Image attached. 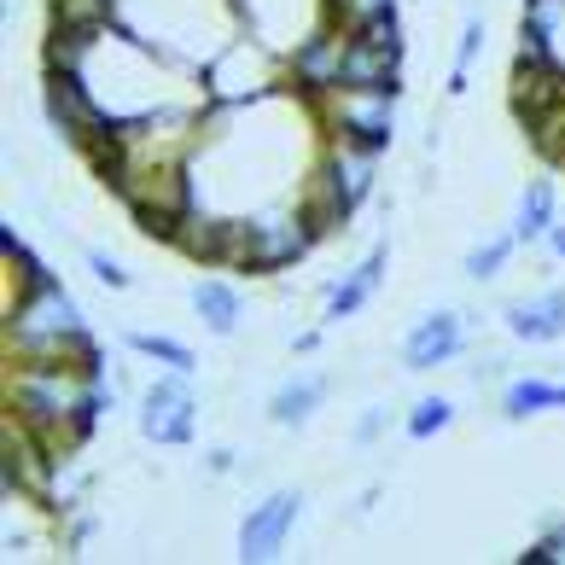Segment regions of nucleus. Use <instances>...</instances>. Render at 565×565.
I'll return each instance as SVG.
<instances>
[{"label": "nucleus", "mask_w": 565, "mask_h": 565, "mask_svg": "<svg viewBox=\"0 0 565 565\" xmlns=\"http://www.w3.org/2000/svg\"><path fill=\"white\" fill-rule=\"evenodd\" d=\"M321 234L309 227L303 211H263V216H245L239 222V263L245 268H286L309 257V245Z\"/></svg>", "instance_id": "f257e3e1"}, {"label": "nucleus", "mask_w": 565, "mask_h": 565, "mask_svg": "<svg viewBox=\"0 0 565 565\" xmlns=\"http://www.w3.org/2000/svg\"><path fill=\"white\" fill-rule=\"evenodd\" d=\"M193 426H199V403L186 391V373L170 367V380L146 385V396H140V437L175 449V444H193Z\"/></svg>", "instance_id": "f03ea898"}, {"label": "nucleus", "mask_w": 565, "mask_h": 565, "mask_svg": "<svg viewBox=\"0 0 565 565\" xmlns=\"http://www.w3.org/2000/svg\"><path fill=\"white\" fill-rule=\"evenodd\" d=\"M332 122L355 146L385 152L396 135V94L391 88H332Z\"/></svg>", "instance_id": "7ed1b4c3"}, {"label": "nucleus", "mask_w": 565, "mask_h": 565, "mask_svg": "<svg viewBox=\"0 0 565 565\" xmlns=\"http://www.w3.org/2000/svg\"><path fill=\"white\" fill-rule=\"evenodd\" d=\"M298 513H303L298 490H275L268 501H257V508L245 513V525H239V559H275L286 548L291 525H298Z\"/></svg>", "instance_id": "20e7f679"}, {"label": "nucleus", "mask_w": 565, "mask_h": 565, "mask_svg": "<svg viewBox=\"0 0 565 565\" xmlns=\"http://www.w3.org/2000/svg\"><path fill=\"white\" fill-rule=\"evenodd\" d=\"M460 344H467V327H460V316H455V309H431V316H420V321H414V332H408L403 367H408V373H431V367L455 362Z\"/></svg>", "instance_id": "39448f33"}, {"label": "nucleus", "mask_w": 565, "mask_h": 565, "mask_svg": "<svg viewBox=\"0 0 565 565\" xmlns=\"http://www.w3.org/2000/svg\"><path fill=\"white\" fill-rule=\"evenodd\" d=\"M373 170H380V152H373V146H355V140H339L321 163V175H327L332 193L344 199V211H355V204L373 193Z\"/></svg>", "instance_id": "423d86ee"}, {"label": "nucleus", "mask_w": 565, "mask_h": 565, "mask_svg": "<svg viewBox=\"0 0 565 565\" xmlns=\"http://www.w3.org/2000/svg\"><path fill=\"white\" fill-rule=\"evenodd\" d=\"M344 41H350V35L316 30L309 41H298V47H291V71H298V82H303L309 94H332V88H339V71H344Z\"/></svg>", "instance_id": "0eeeda50"}, {"label": "nucleus", "mask_w": 565, "mask_h": 565, "mask_svg": "<svg viewBox=\"0 0 565 565\" xmlns=\"http://www.w3.org/2000/svg\"><path fill=\"white\" fill-rule=\"evenodd\" d=\"M385 263H391V250L385 245H373L362 263L350 268V275L339 280L327 291V321H344V316H355V309H362L373 291H380V280H385Z\"/></svg>", "instance_id": "6e6552de"}, {"label": "nucleus", "mask_w": 565, "mask_h": 565, "mask_svg": "<svg viewBox=\"0 0 565 565\" xmlns=\"http://www.w3.org/2000/svg\"><path fill=\"white\" fill-rule=\"evenodd\" d=\"M508 332L519 344L565 339V291H548V298H531V303H508Z\"/></svg>", "instance_id": "1a4fd4ad"}, {"label": "nucleus", "mask_w": 565, "mask_h": 565, "mask_svg": "<svg viewBox=\"0 0 565 565\" xmlns=\"http://www.w3.org/2000/svg\"><path fill=\"white\" fill-rule=\"evenodd\" d=\"M327 391H332L327 373H298V380H286L275 396H268V420L275 426H303L309 414L327 403Z\"/></svg>", "instance_id": "9d476101"}, {"label": "nucleus", "mask_w": 565, "mask_h": 565, "mask_svg": "<svg viewBox=\"0 0 565 565\" xmlns=\"http://www.w3.org/2000/svg\"><path fill=\"white\" fill-rule=\"evenodd\" d=\"M193 309H199V321L216 332V339H227V332L239 327V316H245V298L227 280H199L193 286Z\"/></svg>", "instance_id": "9b49d317"}, {"label": "nucleus", "mask_w": 565, "mask_h": 565, "mask_svg": "<svg viewBox=\"0 0 565 565\" xmlns=\"http://www.w3.org/2000/svg\"><path fill=\"white\" fill-rule=\"evenodd\" d=\"M548 227H554V181H531L525 199H519L513 234H519V245H531V239H548Z\"/></svg>", "instance_id": "f8f14e48"}, {"label": "nucleus", "mask_w": 565, "mask_h": 565, "mask_svg": "<svg viewBox=\"0 0 565 565\" xmlns=\"http://www.w3.org/2000/svg\"><path fill=\"white\" fill-rule=\"evenodd\" d=\"M508 420H531L542 408H565V385H548V380H513L508 396H501Z\"/></svg>", "instance_id": "ddd939ff"}, {"label": "nucleus", "mask_w": 565, "mask_h": 565, "mask_svg": "<svg viewBox=\"0 0 565 565\" xmlns=\"http://www.w3.org/2000/svg\"><path fill=\"white\" fill-rule=\"evenodd\" d=\"M350 41H362V47H380V53H396L403 58V18H396V7L362 18V24H350Z\"/></svg>", "instance_id": "4468645a"}, {"label": "nucleus", "mask_w": 565, "mask_h": 565, "mask_svg": "<svg viewBox=\"0 0 565 565\" xmlns=\"http://www.w3.org/2000/svg\"><path fill=\"white\" fill-rule=\"evenodd\" d=\"M129 344H135L140 355H152V362L175 367V373H193V367H199V355L186 350L181 339H163V332H129Z\"/></svg>", "instance_id": "2eb2a0df"}, {"label": "nucleus", "mask_w": 565, "mask_h": 565, "mask_svg": "<svg viewBox=\"0 0 565 565\" xmlns=\"http://www.w3.org/2000/svg\"><path fill=\"white\" fill-rule=\"evenodd\" d=\"M519 250V234H501V239H484L467 250V280H495L501 268H508V257Z\"/></svg>", "instance_id": "dca6fc26"}, {"label": "nucleus", "mask_w": 565, "mask_h": 565, "mask_svg": "<svg viewBox=\"0 0 565 565\" xmlns=\"http://www.w3.org/2000/svg\"><path fill=\"white\" fill-rule=\"evenodd\" d=\"M449 420H455V408L444 403V396H420L414 414H408V437H414V444H426V437H437Z\"/></svg>", "instance_id": "f3484780"}, {"label": "nucleus", "mask_w": 565, "mask_h": 565, "mask_svg": "<svg viewBox=\"0 0 565 565\" xmlns=\"http://www.w3.org/2000/svg\"><path fill=\"white\" fill-rule=\"evenodd\" d=\"M478 47H484V18H467V24H460V47H455V76H449V94H467V71H472Z\"/></svg>", "instance_id": "a211bd4d"}, {"label": "nucleus", "mask_w": 565, "mask_h": 565, "mask_svg": "<svg viewBox=\"0 0 565 565\" xmlns=\"http://www.w3.org/2000/svg\"><path fill=\"white\" fill-rule=\"evenodd\" d=\"M385 7H396V0H327V12L339 18L344 30L362 24V18H373V12H385Z\"/></svg>", "instance_id": "6ab92c4d"}, {"label": "nucleus", "mask_w": 565, "mask_h": 565, "mask_svg": "<svg viewBox=\"0 0 565 565\" xmlns=\"http://www.w3.org/2000/svg\"><path fill=\"white\" fill-rule=\"evenodd\" d=\"M88 268H94V280H99V286H111V291L129 286V275H122V263H117V257H106V250H88Z\"/></svg>", "instance_id": "aec40b11"}, {"label": "nucleus", "mask_w": 565, "mask_h": 565, "mask_svg": "<svg viewBox=\"0 0 565 565\" xmlns=\"http://www.w3.org/2000/svg\"><path fill=\"white\" fill-rule=\"evenodd\" d=\"M380 426H385V408H367L362 426H355V444H373V437H380Z\"/></svg>", "instance_id": "412c9836"}, {"label": "nucleus", "mask_w": 565, "mask_h": 565, "mask_svg": "<svg viewBox=\"0 0 565 565\" xmlns=\"http://www.w3.org/2000/svg\"><path fill=\"white\" fill-rule=\"evenodd\" d=\"M548 245H554V257L565 263V222H554V227H548Z\"/></svg>", "instance_id": "4be33fe9"}, {"label": "nucleus", "mask_w": 565, "mask_h": 565, "mask_svg": "<svg viewBox=\"0 0 565 565\" xmlns=\"http://www.w3.org/2000/svg\"><path fill=\"white\" fill-rule=\"evenodd\" d=\"M211 472H234V455H227V449H211Z\"/></svg>", "instance_id": "5701e85b"}]
</instances>
